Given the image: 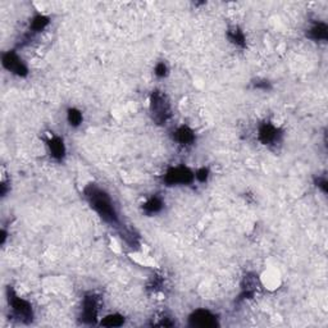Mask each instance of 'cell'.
Here are the masks:
<instances>
[{"label":"cell","instance_id":"cell-1","mask_svg":"<svg viewBox=\"0 0 328 328\" xmlns=\"http://www.w3.org/2000/svg\"><path fill=\"white\" fill-rule=\"evenodd\" d=\"M85 196L92 209L99 214L104 222L109 225H118L119 219L116 209L113 207L112 199L108 192L95 183H90L85 187Z\"/></svg>","mask_w":328,"mask_h":328},{"label":"cell","instance_id":"cell-2","mask_svg":"<svg viewBox=\"0 0 328 328\" xmlns=\"http://www.w3.org/2000/svg\"><path fill=\"white\" fill-rule=\"evenodd\" d=\"M150 112H152L153 119L158 125H164L172 117L169 101L167 96L159 90L153 91L152 97H150Z\"/></svg>","mask_w":328,"mask_h":328},{"label":"cell","instance_id":"cell-3","mask_svg":"<svg viewBox=\"0 0 328 328\" xmlns=\"http://www.w3.org/2000/svg\"><path fill=\"white\" fill-rule=\"evenodd\" d=\"M6 296H8V304H9L13 314L22 322H31L34 318V310H32L30 303L27 300H24V299L19 298L18 295L15 294L14 290L10 289V286L6 289Z\"/></svg>","mask_w":328,"mask_h":328},{"label":"cell","instance_id":"cell-4","mask_svg":"<svg viewBox=\"0 0 328 328\" xmlns=\"http://www.w3.org/2000/svg\"><path fill=\"white\" fill-rule=\"evenodd\" d=\"M195 178V173L190 168L185 165H178V167H172L167 170L164 176V182L169 186L173 185H188L191 183Z\"/></svg>","mask_w":328,"mask_h":328},{"label":"cell","instance_id":"cell-5","mask_svg":"<svg viewBox=\"0 0 328 328\" xmlns=\"http://www.w3.org/2000/svg\"><path fill=\"white\" fill-rule=\"evenodd\" d=\"M1 63H3V67L6 71L12 72L15 76L26 77L28 75L27 66L24 64V62L19 58L18 54L14 50H9V52L4 53L3 58H1Z\"/></svg>","mask_w":328,"mask_h":328},{"label":"cell","instance_id":"cell-6","mask_svg":"<svg viewBox=\"0 0 328 328\" xmlns=\"http://www.w3.org/2000/svg\"><path fill=\"white\" fill-rule=\"evenodd\" d=\"M188 323L192 327H201V328H212L218 326V319L209 310L198 309L188 318Z\"/></svg>","mask_w":328,"mask_h":328},{"label":"cell","instance_id":"cell-7","mask_svg":"<svg viewBox=\"0 0 328 328\" xmlns=\"http://www.w3.org/2000/svg\"><path fill=\"white\" fill-rule=\"evenodd\" d=\"M97 317V298L95 295H86L82 301L81 321L86 325H94Z\"/></svg>","mask_w":328,"mask_h":328},{"label":"cell","instance_id":"cell-8","mask_svg":"<svg viewBox=\"0 0 328 328\" xmlns=\"http://www.w3.org/2000/svg\"><path fill=\"white\" fill-rule=\"evenodd\" d=\"M281 136H282V132L269 122H265L259 127L258 137L260 143L264 145H272V144L278 143Z\"/></svg>","mask_w":328,"mask_h":328},{"label":"cell","instance_id":"cell-9","mask_svg":"<svg viewBox=\"0 0 328 328\" xmlns=\"http://www.w3.org/2000/svg\"><path fill=\"white\" fill-rule=\"evenodd\" d=\"M48 148L50 155L57 161H62L66 157V145H64L63 139L58 136H53L48 140Z\"/></svg>","mask_w":328,"mask_h":328},{"label":"cell","instance_id":"cell-10","mask_svg":"<svg viewBox=\"0 0 328 328\" xmlns=\"http://www.w3.org/2000/svg\"><path fill=\"white\" fill-rule=\"evenodd\" d=\"M174 140L178 144H181V145L188 146L195 143L196 137H195L194 131L188 127V126H181V127L177 128L176 132H174Z\"/></svg>","mask_w":328,"mask_h":328},{"label":"cell","instance_id":"cell-11","mask_svg":"<svg viewBox=\"0 0 328 328\" xmlns=\"http://www.w3.org/2000/svg\"><path fill=\"white\" fill-rule=\"evenodd\" d=\"M308 37L316 41H326L328 39V27L323 22L316 23L313 27L308 31Z\"/></svg>","mask_w":328,"mask_h":328},{"label":"cell","instance_id":"cell-12","mask_svg":"<svg viewBox=\"0 0 328 328\" xmlns=\"http://www.w3.org/2000/svg\"><path fill=\"white\" fill-rule=\"evenodd\" d=\"M163 209V201L159 196L154 195L143 204V210L146 214H157Z\"/></svg>","mask_w":328,"mask_h":328},{"label":"cell","instance_id":"cell-13","mask_svg":"<svg viewBox=\"0 0 328 328\" xmlns=\"http://www.w3.org/2000/svg\"><path fill=\"white\" fill-rule=\"evenodd\" d=\"M227 37L232 44H235V45L241 46V48H244V46L246 45L245 35H244L243 31H241L239 27L230 28V30L227 31Z\"/></svg>","mask_w":328,"mask_h":328},{"label":"cell","instance_id":"cell-14","mask_svg":"<svg viewBox=\"0 0 328 328\" xmlns=\"http://www.w3.org/2000/svg\"><path fill=\"white\" fill-rule=\"evenodd\" d=\"M50 22V18L46 17V15L43 14H37L35 15L32 21H31V30L34 31V32H40V31H43L44 28L46 27Z\"/></svg>","mask_w":328,"mask_h":328},{"label":"cell","instance_id":"cell-15","mask_svg":"<svg viewBox=\"0 0 328 328\" xmlns=\"http://www.w3.org/2000/svg\"><path fill=\"white\" fill-rule=\"evenodd\" d=\"M123 323H125V317L121 314H110L101 321L100 325L105 326V327H121L123 326Z\"/></svg>","mask_w":328,"mask_h":328},{"label":"cell","instance_id":"cell-16","mask_svg":"<svg viewBox=\"0 0 328 328\" xmlns=\"http://www.w3.org/2000/svg\"><path fill=\"white\" fill-rule=\"evenodd\" d=\"M67 119L72 127H79L82 123L83 117H82V113L80 112L79 109H76V108H70V109L67 110Z\"/></svg>","mask_w":328,"mask_h":328},{"label":"cell","instance_id":"cell-17","mask_svg":"<svg viewBox=\"0 0 328 328\" xmlns=\"http://www.w3.org/2000/svg\"><path fill=\"white\" fill-rule=\"evenodd\" d=\"M209 177V169L207 167H203L200 169L196 170V173H195V178L200 181V182H205Z\"/></svg>","mask_w":328,"mask_h":328},{"label":"cell","instance_id":"cell-18","mask_svg":"<svg viewBox=\"0 0 328 328\" xmlns=\"http://www.w3.org/2000/svg\"><path fill=\"white\" fill-rule=\"evenodd\" d=\"M155 75H157L158 77H161V79H163V77L167 76L168 68L164 62H161V63H158L157 66H155Z\"/></svg>","mask_w":328,"mask_h":328},{"label":"cell","instance_id":"cell-19","mask_svg":"<svg viewBox=\"0 0 328 328\" xmlns=\"http://www.w3.org/2000/svg\"><path fill=\"white\" fill-rule=\"evenodd\" d=\"M254 87L267 91V90L272 88V86H270V82L267 81V80H258V81L254 82Z\"/></svg>","mask_w":328,"mask_h":328},{"label":"cell","instance_id":"cell-20","mask_svg":"<svg viewBox=\"0 0 328 328\" xmlns=\"http://www.w3.org/2000/svg\"><path fill=\"white\" fill-rule=\"evenodd\" d=\"M316 182H317V186H318V187L322 188L323 192H327V179H326L325 177H319Z\"/></svg>","mask_w":328,"mask_h":328},{"label":"cell","instance_id":"cell-21","mask_svg":"<svg viewBox=\"0 0 328 328\" xmlns=\"http://www.w3.org/2000/svg\"><path fill=\"white\" fill-rule=\"evenodd\" d=\"M5 239H6V232L4 231V230H1V244L5 243Z\"/></svg>","mask_w":328,"mask_h":328}]
</instances>
